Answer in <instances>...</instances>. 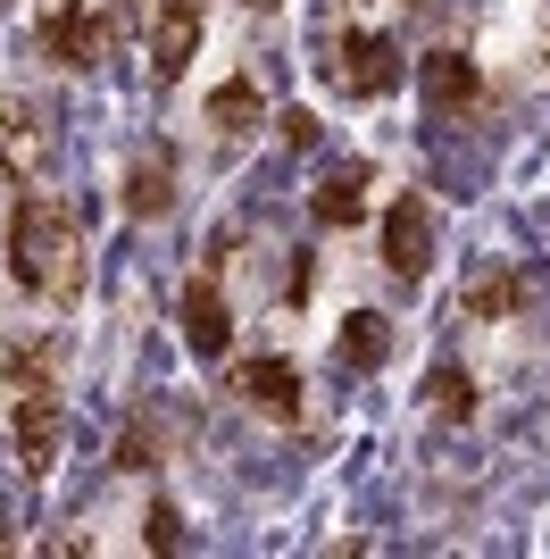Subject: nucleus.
Here are the masks:
<instances>
[{"label":"nucleus","instance_id":"obj_19","mask_svg":"<svg viewBox=\"0 0 550 559\" xmlns=\"http://www.w3.org/2000/svg\"><path fill=\"white\" fill-rule=\"evenodd\" d=\"M284 142L309 151V142H318V109H284Z\"/></svg>","mask_w":550,"mask_h":559},{"label":"nucleus","instance_id":"obj_1","mask_svg":"<svg viewBox=\"0 0 550 559\" xmlns=\"http://www.w3.org/2000/svg\"><path fill=\"white\" fill-rule=\"evenodd\" d=\"M9 276L34 301H75L84 293V226L59 192H25L9 210Z\"/></svg>","mask_w":550,"mask_h":559},{"label":"nucleus","instance_id":"obj_8","mask_svg":"<svg viewBox=\"0 0 550 559\" xmlns=\"http://www.w3.org/2000/svg\"><path fill=\"white\" fill-rule=\"evenodd\" d=\"M43 159H50V126H43V109L9 100V109H0V176H9V185H34V176H43Z\"/></svg>","mask_w":550,"mask_h":559},{"label":"nucleus","instance_id":"obj_2","mask_svg":"<svg viewBox=\"0 0 550 559\" xmlns=\"http://www.w3.org/2000/svg\"><path fill=\"white\" fill-rule=\"evenodd\" d=\"M325 84L350 93V100H384L392 84H400V50H392V34H343L334 59H325Z\"/></svg>","mask_w":550,"mask_h":559},{"label":"nucleus","instance_id":"obj_20","mask_svg":"<svg viewBox=\"0 0 550 559\" xmlns=\"http://www.w3.org/2000/svg\"><path fill=\"white\" fill-rule=\"evenodd\" d=\"M251 9H275V0H251Z\"/></svg>","mask_w":550,"mask_h":559},{"label":"nucleus","instance_id":"obj_9","mask_svg":"<svg viewBox=\"0 0 550 559\" xmlns=\"http://www.w3.org/2000/svg\"><path fill=\"white\" fill-rule=\"evenodd\" d=\"M183 343L201 350V359H226L234 350V309H226V293H217L208 276L183 284Z\"/></svg>","mask_w":550,"mask_h":559},{"label":"nucleus","instance_id":"obj_21","mask_svg":"<svg viewBox=\"0 0 550 559\" xmlns=\"http://www.w3.org/2000/svg\"><path fill=\"white\" fill-rule=\"evenodd\" d=\"M50 9H59V0H50Z\"/></svg>","mask_w":550,"mask_h":559},{"label":"nucleus","instance_id":"obj_16","mask_svg":"<svg viewBox=\"0 0 550 559\" xmlns=\"http://www.w3.org/2000/svg\"><path fill=\"white\" fill-rule=\"evenodd\" d=\"M208 126H217V134H251V126H259V84H251V75H234V84L208 93Z\"/></svg>","mask_w":550,"mask_h":559},{"label":"nucleus","instance_id":"obj_5","mask_svg":"<svg viewBox=\"0 0 550 559\" xmlns=\"http://www.w3.org/2000/svg\"><path fill=\"white\" fill-rule=\"evenodd\" d=\"M59 435H68L59 384H34V393H17V467H25V476H50V460H59Z\"/></svg>","mask_w":550,"mask_h":559},{"label":"nucleus","instance_id":"obj_12","mask_svg":"<svg viewBox=\"0 0 550 559\" xmlns=\"http://www.w3.org/2000/svg\"><path fill=\"white\" fill-rule=\"evenodd\" d=\"M517 309H526V276L509 259H483L467 276V318H517Z\"/></svg>","mask_w":550,"mask_h":559},{"label":"nucleus","instance_id":"obj_11","mask_svg":"<svg viewBox=\"0 0 550 559\" xmlns=\"http://www.w3.org/2000/svg\"><path fill=\"white\" fill-rule=\"evenodd\" d=\"M384 350H392V318L384 309H350L343 334H334V368H384Z\"/></svg>","mask_w":550,"mask_h":559},{"label":"nucleus","instance_id":"obj_18","mask_svg":"<svg viewBox=\"0 0 550 559\" xmlns=\"http://www.w3.org/2000/svg\"><path fill=\"white\" fill-rule=\"evenodd\" d=\"M151 551H183V510H176V501L151 510Z\"/></svg>","mask_w":550,"mask_h":559},{"label":"nucleus","instance_id":"obj_4","mask_svg":"<svg viewBox=\"0 0 550 559\" xmlns=\"http://www.w3.org/2000/svg\"><path fill=\"white\" fill-rule=\"evenodd\" d=\"M384 267L400 284H417L434 267V201H426V192H400L384 210Z\"/></svg>","mask_w":550,"mask_h":559},{"label":"nucleus","instance_id":"obj_15","mask_svg":"<svg viewBox=\"0 0 550 559\" xmlns=\"http://www.w3.org/2000/svg\"><path fill=\"white\" fill-rule=\"evenodd\" d=\"M167 210H176V176H167V159H142L125 176V217H167Z\"/></svg>","mask_w":550,"mask_h":559},{"label":"nucleus","instance_id":"obj_7","mask_svg":"<svg viewBox=\"0 0 550 559\" xmlns=\"http://www.w3.org/2000/svg\"><path fill=\"white\" fill-rule=\"evenodd\" d=\"M234 393L251 401L259 418H275V426L300 418V368L292 359H242V368H234Z\"/></svg>","mask_w":550,"mask_h":559},{"label":"nucleus","instance_id":"obj_6","mask_svg":"<svg viewBox=\"0 0 550 559\" xmlns=\"http://www.w3.org/2000/svg\"><path fill=\"white\" fill-rule=\"evenodd\" d=\"M192 50H201V0H159V17H151V75L176 84L192 68Z\"/></svg>","mask_w":550,"mask_h":559},{"label":"nucleus","instance_id":"obj_13","mask_svg":"<svg viewBox=\"0 0 550 559\" xmlns=\"http://www.w3.org/2000/svg\"><path fill=\"white\" fill-rule=\"evenodd\" d=\"M309 217H318L325 234H334V226H359V217H367V167H334V176L309 192Z\"/></svg>","mask_w":550,"mask_h":559},{"label":"nucleus","instance_id":"obj_3","mask_svg":"<svg viewBox=\"0 0 550 559\" xmlns=\"http://www.w3.org/2000/svg\"><path fill=\"white\" fill-rule=\"evenodd\" d=\"M43 59L68 75H92L100 59H109V17H92L84 0H59L43 17Z\"/></svg>","mask_w":550,"mask_h":559},{"label":"nucleus","instance_id":"obj_10","mask_svg":"<svg viewBox=\"0 0 550 559\" xmlns=\"http://www.w3.org/2000/svg\"><path fill=\"white\" fill-rule=\"evenodd\" d=\"M417 84H426V100H434L442 117H458V109L483 100V75H476L467 50H426V59H417Z\"/></svg>","mask_w":550,"mask_h":559},{"label":"nucleus","instance_id":"obj_14","mask_svg":"<svg viewBox=\"0 0 550 559\" xmlns=\"http://www.w3.org/2000/svg\"><path fill=\"white\" fill-rule=\"evenodd\" d=\"M426 409H434L442 426H467L476 418V376L458 368V359H442V368L426 376Z\"/></svg>","mask_w":550,"mask_h":559},{"label":"nucleus","instance_id":"obj_17","mask_svg":"<svg viewBox=\"0 0 550 559\" xmlns=\"http://www.w3.org/2000/svg\"><path fill=\"white\" fill-rule=\"evenodd\" d=\"M0 376H9L17 393H34V384H50V350H9V359H0Z\"/></svg>","mask_w":550,"mask_h":559},{"label":"nucleus","instance_id":"obj_22","mask_svg":"<svg viewBox=\"0 0 550 559\" xmlns=\"http://www.w3.org/2000/svg\"><path fill=\"white\" fill-rule=\"evenodd\" d=\"M0 9H9V0H0Z\"/></svg>","mask_w":550,"mask_h":559}]
</instances>
